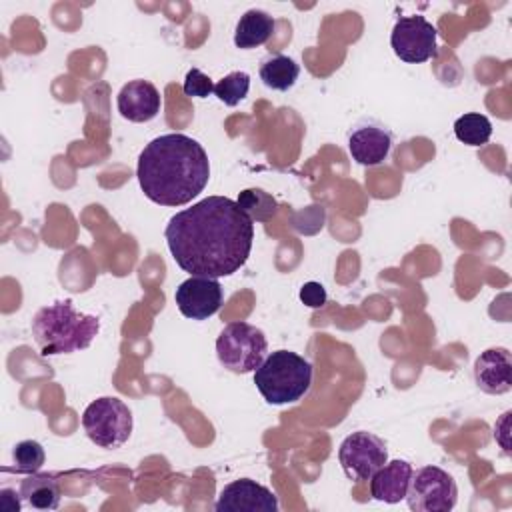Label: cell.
Masks as SVG:
<instances>
[{
  "label": "cell",
  "instance_id": "19",
  "mask_svg": "<svg viewBox=\"0 0 512 512\" xmlns=\"http://www.w3.org/2000/svg\"><path fill=\"white\" fill-rule=\"evenodd\" d=\"M236 204L252 222H268L278 212L276 198L260 188L242 190L238 194Z\"/></svg>",
  "mask_w": 512,
  "mask_h": 512
},
{
  "label": "cell",
  "instance_id": "4",
  "mask_svg": "<svg viewBox=\"0 0 512 512\" xmlns=\"http://www.w3.org/2000/svg\"><path fill=\"white\" fill-rule=\"evenodd\" d=\"M254 384L268 404L298 402L312 384V364L290 350L270 352L254 370Z\"/></svg>",
  "mask_w": 512,
  "mask_h": 512
},
{
  "label": "cell",
  "instance_id": "13",
  "mask_svg": "<svg viewBox=\"0 0 512 512\" xmlns=\"http://www.w3.org/2000/svg\"><path fill=\"white\" fill-rule=\"evenodd\" d=\"M116 106L122 118L130 122H150L162 108L158 88L148 80H130L118 92Z\"/></svg>",
  "mask_w": 512,
  "mask_h": 512
},
{
  "label": "cell",
  "instance_id": "25",
  "mask_svg": "<svg viewBox=\"0 0 512 512\" xmlns=\"http://www.w3.org/2000/svg\"><path fill=\"white\" fill-rule=\"evenodd\" d=\"M20 500H22L20 492L16 494V490H12V488H2L0 490V508L4 512H20V508H22Z\"/></svg>",
  "mask_w": 512,
  "mask_h": 512
},
{
  "label": "cell",
  "instance_id": "22",
  "mask_svg": "<svg viewBox=\"0 0 512 512\" xmlns=\"http://www.w3.org/2000/svg\"><path fill=\"white\" fill-rule=\"evenodd\" d=\"M14 470L20 474H34L40 472V468L46 462V452L40 442L36 440H22L12 450Z\"/></svg>",
  "mask_w": 512,
  "mask_h": 512
},
{
  "label": "cell",
  "instance_id": "12",
  "mask_svg": "<svg viewBox=\"0 0 512 512\" xmlns=\"http://www.w3.org/2000/svg\"><path fill=\"white\" fill-rule=\"evenodd\" d=\"M392 148V132L378 122H362L348 136V152L362 166L382 164Z\"/></svg>",
  "mask_w": 512,
  "mask_h": 512
},
{
  "label": "cell",
  "instance_id": "16",
  "mask_svg": "<svg viewBox=\"0 0 512 512\" xmlns=\"http://www.w3.org/2000/svg\"><path fill=\"white\" fill-rule=\"evenodd\" d=\"M274 26H276V22L268 12L252 8L240 16L236 30H234V44L242 50L262 46L270 40Z\"/></svg>",
  "mask_w": 512,
  "mask_h": 512
},
{
  "label": "cell",
  "instance_id": "21",
  "mask_svg": "<svg viewBox=\"0 0 512 512\" xmlns=\"http://www.w3.org/2000/svg\"><path fill=\"white\" fill-rule=\"evenodd\" d=\"M248 90H250V76L242 70H234L214 84L216 98L226 106H236L238 102H242Z\"/></svg>",
  "mask_w": 512,
  "mask_h": 512
},
{
  "label": "cell",
  "instance_id": "20",
  "mask_svg": "<svg viewBox=\"0 0 512 512\" xmlns=\"http://www.w3.org/2000/svg\"><path fill=\"white\" fill-rule=\"evenodd\" d=\"M454 136L468 146H482L492 136V122L480 112H468L456 118Z\"/></svg>",
  "mask_w": 512,
  "mask_h": 512
},
{
  "label": "cell",
  "instance_id": "9",
  "mask_svg": "<svg viewBox=\"0 0 512 512\" xmlns=\"http://www.w3.org/2000/svg\"><path fill=\"white\" fill-rule=\"evenodd\" d=\"M390 46L394 54L408 64H420L438 54V32L436 28L420 14L402 16L396 20Z\"/></svg>",
  "mask_w": 512,
  "mask_h": 512
},
{
  "label": "cell",
  "instance_id": "11",
  "mask_svg": "<svg viewBox=\"0 0 512 512\" xmlns=\"http://www.w3.org/2000/svg\"><path fill=\"white\" fill-rule=\"evenodd\" d=\"M216 512H276V494L252 478H240L226 484L214 504Z\"/></svg>",
  "mask_w": 512,
  "mask_h": 512
},
{
  "label": "cell",
  "instance_id": "5",
  "mask_svg": "<svg viewBox=\"0 0 512 512\" xmlns=\"http://www.w3.org/2000/svg\"><path fill=\"white\" fill-rule=\"evenodd\" d=\"M268 352L264 332L248 322H230L216 338V356L220 364L234 374L254 372Z\"/></svg>",
  "mask_w": 512,
  "mask_h": 512
},
{
  "label": "cell",
  "instance_id": "2",
  "mask_svg": "<svg viewBox=\"0 0 512 512\" xmlns=\"http://www.w3.org/2000/svg\"><path fill=\"white\" fill-rule=\"evenodd\" d=\"M136 176L148 200L160 206H182L206 188L210 162L198 140L170 132L144 146Z\"/></svg>",
  "mask_w": 512,
  "mask_h": 512
},
{
  "label": "cell",
  "instance_id": "6",
  "mask_svg": "<svg viewBox=\"0 0 512 512\" xmlns=\"http://www.w3.org/2000/svg\"><path fill=\"white\" fill-rule=\"evenodd\" d=\"M86 436L100 448H120L132 434V412L116 396L92 400L82 414Z\"/></svg>",
  "mask_w": 512,
  "mask_h": 512
},
{
  "label": "cell",
  "instance_id": "7",
  "mask_svg": "<svg viewBox=\"0 0 512 512\" xmlns=\"http://www.w3.org/2000/svg\"><path fill=\"white\" fill-rule=\"evenodd\" d=\"M458 486L454 478L438 466H422L412 474L406 502L416 512H448L456 506Z\"/></svg>",
  "mask_w": 512,
  "mask_h": 512
},
{
  "label": "cell",
  "instance_id": "8",
  "mask_svg": "<svg viewBox=\"0 0 512 512\" xmlns=\"http://www.w3.org/2000/svg\"><path fill=\"white\" fill-rule=\"evenodd\" d=\"M338 460L344 474L354 482H364L374 476V472L388 462L386 442L366 430L348 434L340 448Z\"/></svg>",
  "mask_w": 512,
  "mask_h": 512
},
{
  "label": "cell",
  "instance_id": "1",
  "mask_svg": "<svg viewBox=\"0 0 512 512\" xmlns=\"http://www.w3.org/2000/svg\"><path fill=\"white\" fill-rule=\"evenodd\" d=\"M174 262L192 276L222 278L240 270L252 250L254 224L226 196H208L176 212L164 230Z\"/></svg>",
  "mask_w": 512,
  "mask_h": 512
},
{
  "label": "cell",
  "instance_id": "18",
  "mask_svg": "<svg viewBox=\"0 0 512 512\" xmlns=\"http://www.w3.org/2000/svg\"><path fill=\"white\" fill-rule=\"evenodd\" d=\"M300 74V66L286 54H272L260 64V80L272 90H290Z\"/></svg>",
  "mask_w": 512,
  "mask_h": 512
},
{
  "label": "cell",
  "instance_id": "15",
  "mask_svg": "<svg viewBox=\"0 0 512 512\" xmlns=\"http://www.w3.org/2000/svg\"><path fill=\"white\" fill-rule=\"evenodd\" d=\"M414 468L408 460H392L380 466L370 478V494L374 500L396 504L406 498Z\"/></svg>",
  "mask_w": 512,
  "mask_h": 512
},
{
  "label": "cell",
  "instance_id": "24",
  "mask_svg": "<svg viewBox=\"0 0 512 512\" xmlns=\"http://www.w3.org/2000/svg\"><path fill=\"white\" fill-rule=\"evenodd\" d=\"M326 288L320 282H306L300 288V300L308 306V308H322L326 304Z\"/></svg>",
  "mask_w": 512,
  "mask_h": 512
},
{
  "label": "cell",
  "instance_id": "3",
  "mask_svg": "<svg viewBox=\"0 0 512 512\" xmlns=\"http://www.w3.org/2000/svg\"><path fill=\"white\" fill-rule=\"evenodd\" d=\"M100 332V318L78 312L72 300L42 306L32 318V336L42 356L84 350Z\"/></svg>",
  "mask_w": 512,
  "mask_h": 512
},
{
  "label": "cell",
  "instance_id": "14",
  "mask_svg": "<svg viewBox=\"0 0 512 512\" xmlns=\"http://www.w3.org/2000/svg\"><path fill=\"white\" fill-rule=\"evenodd\" d=\"M474 382L486 394H506L512 388V358L506 348H488L474 360Z\"/></svg>",
  "mask_w": 512,
  "mask_h": 512
},
{
  "label": "cell",
  "instance_id": "17",
  "mask_svg": "<svg viewBox=\"0 0 512 512\" xmlns=\"http://www.w3.org/2000/svg\"><path fill=\"white\" fill-rule=\"evenodd\" d=\"M22 500L36 510H56L60 504V486L54 474L34 472L20 482Z\"/></svg>",
  "mask_w": 512,
  "mask_h": 512
},
{
  "label": "cell",
  "instance_id": "23",
  "mask_svg": "<svg viewBox=\"0 0 512 512\" xmlns=\"http://www.w3.org/2000/svg\"><path fill=\"white\" fill-rule=\"evenodd\" d=\"M182 90L190 98H206V96H210L214 92V82L202 70L190 68L186 72V76H184Z\"/></svg>",
  "mask_w": 512,
  "mask_h": 512
},
{
  "label": "cell",
  "instance_id": "10",
  "mask_svg": "<svg viewBox=\"0 0 512 512\" xmlns=\"http://www.w3.org/2000/svg\"><path fill=\"white\" fill-rule=\"evenodd\" d=\"M224 300V290L218 278L190 276L178 284L174 302L182 316L190 320H206L214 316Z\"/></svg>",
  "mask_w": 512,
  "mask_h": 512
}]
</instances>
